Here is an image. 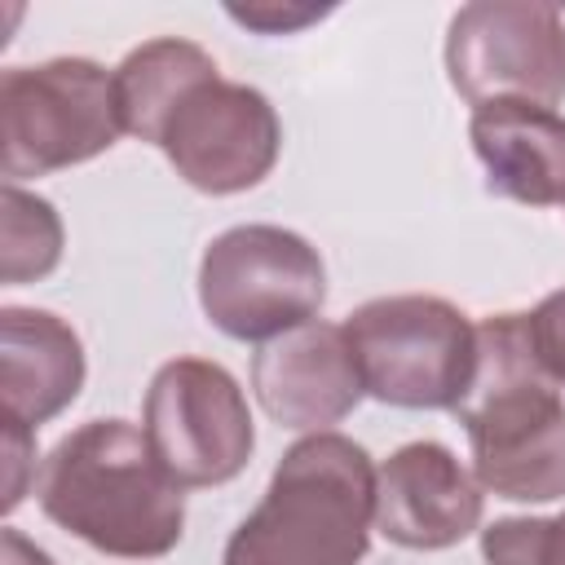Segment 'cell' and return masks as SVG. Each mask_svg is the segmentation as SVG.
I'll return each instance as SVG.
<instances>
[{
    "mask_svg": "<svg viewBox=\"0 0 565 565\" xmlns=\"http://www.w3.org/2000/svg\"><path fill=\"white\" fill-rule=\"evenodd\" d=\"M486 190L525 207L565 203V115L534 102H486L468 119Z\"/></svg>",
    "mask_w": 565,
    "mask_h": 565,
    "instance_id": "cell-12",
    "label": "cell"
},
{
    "mask_svg": "<svg viewBox=\"0 0 565 565\" xmlns=\"http://www.w3.org/2000/svg\"><path fill=\"white\" fill-rule=\"evenodd\" d=\"M362 388L402 411H455L477 371V327L441 296H380L344 318Z\"/></svg>",
    "mask_w": 565,
    "mask_h": 565,
    "instance_id": "cell-4",
    "label": "cell"
},
{
    "mask_svg": "<svg viewBox=\"0 0 565 565\" xmlns=\"http://www.w3.org/2000/svg\"><path fill=\"white\" fill-rule=\"evenodd\" d=\"M141 433L181 490L234 481L256 450V428L238 380L207 358H172L150 375Z\"/></svg>",
    "mask_w": 565,
    "mask_h": 565,
    "instance_id": "cell-7",
    "label": "cell"
},
{
    "mask_svg": "<svg viewBox=\"0 0 565 565\" xmlns=\"http://www.w3.org/2000/svg\"><path fill=\"white\" fill-rule=\"evenodd\" d=\"M252 388L278 428L300 433H331L366 393L344 327L322 318L265 340L252 358Z\"/></svg>",
    "mask_w": 565,
    "mask_h": 565,
    "instance_id": "cell-11",
    "label": "cell"
},
{
    "mask_svg": "<svg viewBox=\"0 0 565 565\" xmlns=\"http://www.w3.org/2000/svg\"><path fill=\"white\" fill-rule=\"evenodd\" d=\"M486 565H565V512L556 516H499L481 530Z\"/></svg>",
    "mask_w": 565,
    "mask_h": 565,
    "instance_id": "cell-16",
    "label": "cell"
},
{
    "mask_svg": "<svg viewBox=\"0 0 565 565\" xmlns=\"http://www.w3.org/2000/svg\"><path fill=\"white\" fill-rule=\"evenodd\" d=\"M0 238H4L0 278L9 287H22V282L44 278L62 260V216H57V207L49 199H40V194H26L13 181H4Z\"/></svg>",
    "mask_w": 565,
    "mask_h": 565,
    "instance_id": "cell-15",
    "label": "cell"
},
{
    "mask_svg": "<svg viewBox=\"0 0 565 565\" xmlns=\"http://www.w3.org/2000/svg\"><path fill=\"white\" fill-rule=\"evenodd\" d=\"M327 300L318 247L282 225H234L199 260V305L230 340H274L313 322Z\"/></svg>",
    "mask_w": 565,
    "mask_h": 565,
    "instance_id": "cell-6",
    "label": "cell"
},
{
    "mask_svg": "<svg viewBox=\"0 0 565 565\" xmlns=\"http://www.w3.org/2000/svg\"><path fill=\"white\" fill-rule=\"evenodd\" d=\"M0 565H57L44 547H35L26 534H18L13 525L0 530Z\"/></svg>",
    "mask_w": 565,
    "mask_h": 565,
    "instance_id": "cell-20",
    "label": "cell"
},
{
    "mask_svg": "<svg viewBox=\"0 0 565 565\" xmlns=\"http://www.w3.org/2000/svg\"><path fill=\"white\" fill-rule=\"evenodd\" d=\"M375 530V463L344 433L291 441L221 565H362Z\"/></svg>",
    "mask_w": 565,
    "mask_h": 565,
    "instance_id": "cell-3",
    "label": "cell"
},
{
    "mask_svg": "<svg viewBox=\"0 0 565 565\" xmlns=\"http://www.w3.org/2000/svg\"><path fill=\"white\" fill-rule=\"evenodd\" d=\"M119 132L115 71L93 57H49L0 75V168L13 185L97 159Z\"/></svg>",
    "mask_w": 565,
    "mask_h": 565,
    "instance_id": "cell-5",
    "label": "cell"
},
{
    "mask_svg": "<svg viewBox=\"0 0 565 565\" xmlns=\"http://www.w3.org/2000/svg\"><path fill=\"white\" fill-rule=\"evenodd\" d=\"M327 9H313V4H230V18L252 26V31H265V35H291L300 31L305 22H318Z\"/></svg>",
    "mask_w": 565,
    "mask_h": 565,
    "instance_id": "cell-18",
    "label": "cell"
},
{
    "mask_svg": "<svg viewBox=\"0 0 565 565\" xmlns=\"http://www.w3.org/2000/svg\"><path fill=\"white\" fill-rule=\"evenodd\" d=\"M84 344L75 327L49 309H0V406L26 428L62 415L84 388Z\"/></svg>",
    "mask_w": 565,
    "mask_h": 565,
    "instance_id": "cell-13",
    "label": "cell"
},
{
    "mask_svg": "<svg viewBox=\"0 0 565 565\" xmlns=\"http://www.w3.org/2000/svg\"><path fill=\"white\" fill-rule=\"evenodd\" d=\"M450 88L477 110L486 102L556 106L565 97V18L530 0H477L446 31Z\"/></svg>",
    "mask_w": 565,
    "mask_h": 565,
    "instance_id": "cell-8",
    "label": "cell"
},
{
    "mask_svg": "<svg viewBox=\"0 0 565 565\" xmlns=\"http://www.w3.org/2000/svg\"><path fill=\"white\" fill-rule=\"evenodd\" d=\"M40 512L102 556L154 561L185 534V494L128 419H88L35 472Z\"/></svg>",
    "mask_w": 565,
    "mask_h": 565,
    "instance_id": "cell-1",
    "label": "cell"
},
{
    "mask_svg": "<svg viewBox=\"0 0 565 565\" xmlns=\"http://www.w3.org/2000/svg\"><path fill=\"white\" fill-rule=\"evenodd\" d=\"M481 490L512 503L565 494V397L530 349L525 313L477 322V371L455 406Z\"/></svg>",
    "mask_w": 565,
    "mask_h": 565,
    "instance_id": "cell-2",
    "label": "cell"
},
{
    "mask_svg": "<svg viewBox=\"0 0 565 565\" xmlns=\"http://www.w3.org/2000/svg\"><path fill=\"white\" fill-rule=\"evenodd\" d=\"M486 490L441 441H406L375 472V530L406 552H446L481 530Z\"/></svg>",
    "mask_w": 565,
    "mask_h": 565,
    "instance_id": "cell-10",
    "label": "cell"
},
{
    "mask_svg": "<svg viewBox=\"0 0 565 565\" xmlns=\"http://www.w3.org/2000/svg\"><path fill=\"white\" fill-rule=\"evenodd\" d=\"M154 146L185 185L203 194H243L274 172L282 124L260 88L207 75L172 106Z\"/></svg>",
    "mask_w": 565,
    "mask_h": 565,
    "instance_id": "cell-9",
    "label": "cell"
},
{
    "mask_svg": "<svg viewBox=\"0 0 565 565\" xmlns=\"http://www.w3.org/2000/svg\"><path fill=\"white\" fill-rule=\"evenodd\" d=\"M525 331H530V349H534V362L543 366V375L556 388H565V287L547 291L525 313Z\"/></svg>",
    "mask_w": 565,
    "mask_h": 565,
    "instance_id": "cell-17",
    "label": "cell"
},
{
    "mask_svg": "<svg viewBox=\"0 0 565 565\" xmlns=\"http://www.w3.org/2000/svg\"><path fill=\"white\" fill-rule=\"evenodd\" d=\"M4 459H9V472H4V512H13L26 494V468L35 459V428L18 424V419H4Z\"/></svg>",
    "mask_w": 565,
    "mask_h": 565,
    "instance_id": "cell-19",
    "label": "cell"
},
{
    "mask_svg": "<svg viewBox=\"0 0 565 565\" xmlns=\"http://www.w3.org/2000/svg\"><path fill=\"white\" fill-rule=\"evenodd\" d=\"M207 75H221V71H216L212 53L199 49L194 40L163 35V40H146L141 49H132L115 66V97H119L124 132L154 146L172 106Z\"/></svg>",
    "mask_w": 565,
    "mask_h": 565,
    "instance_id": "cell-14",
    "label": "cell"
}]
</instances>
